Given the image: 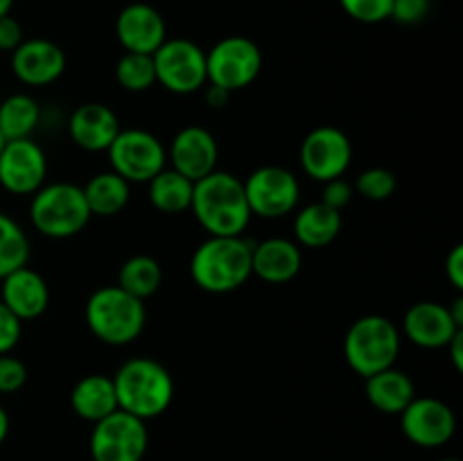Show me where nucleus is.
<instances>
[{
  "label": "nucleus",
  "mask_w": 463,
  "mask_h": 461,
  "mask_svg": "<svg viewBox=\"0 0 463 461\" xmlns=\"http://www.w3.org/2000/svg\"><path fill=\"white\" fill-rule=\"evenodd\" d=\"M190 211L208 235H242L251 221L244 183L231 172L215 170L194 181Z\"/></svg>",
  "instance_id": "nucleus-1"
},
{
  "label": "nucleus",
  "mask_w": 463,
  "mask_h": 461,
  "mask_svg": "<svg viewBox=\"0 0 463 461\" xmlns=\"http://www.w3.org/2000/svg\"><path fill=\"white\" fill-rule=\"evenodd\" d=\"M251 247L242 235H211L194 249L190 276L203 292H233L251 276Z\"/></svg>",
  "instance_id": "nucleus-2"
},
{
  "label": "nucleus",
  "mask_w": 463,
  "mask_h": 461,
  "mask_svg": "<svg viewBox=\"0 0 463 461\" xmlns=\"http://www.w3.org/2000/svg\"><path fill=\"white\" fill-rule=\"evenodd\" d=\"M118 409L140 420L156 419L175 400V380L163 364L149 357L125 362L113 375Z\"/></svg>",
  "instance_id": "nucleus-3"
},
{
  "label": "nucleus",
  "mask_w": 463,
  "mask_h": 461,
  "mask_svg": "<svg viewBox=\"0 0 463 461\" xmlns=\"http://www.w3.org/2000/svg\"><path fill=\"white\" fill-rule=\"evenodd\" d=\"M84 316L90 333L111 346H125L138 339L147 321L143 301L127 294L118 285L95 289L86 303Z\"/></svg>",
  "instance_id": "nucleus-4"
},
{
  "label": "nucleus",
  "mask_w": 463,
  "mask_h": 461,
  "mask_svg": "<svg viewBox=\"0 0 463 461\" xmlns=\"http://www.w3.org/2000/svg\"><path fill=\"white\" fill-rule=\"evenodd\" d=\"M90 217L84 190L75 183L41 185L32 194L30 220L41 235L54 240L72 238L86 229Z\"/></svg>",
  "instance_id": "nucleus-5"
},
{
  "label": "nucleus",
  "mask_w": 463,
  "mask_h": 461,
  "mask_svg": "<svg viewBox=\"0 0 463 461\" xmlns=\"http://www.w3.org/2000/svg\"><path fill=\"white\" fill-rule=\"evenodd\" d=\"M398 353H401V333L387 316H362L348 328L344 339V357L362 378L392 369L398 360Z\"/></svg>",
  "instance_id": "nucleus-6"
},
{
  "label": "nucleus",
  "mask_w": 463,
  "mask_h": 461,
  "mask_svg": "<svg viewBox=\"0 0 463 461\" xmlns=\"http://www.w3.org/2000/svg\"><path fill=\"white\" fill-rule=\"evenodd\" d=\"M262 71V52L247 36H226L206 52V84L242 90L256 81Z\"/></svg>",
  "instance_id": "nucleus-7"
},
{
  "label": "nucleus",
  "mask_w": 463,
  "mask_h": 461,
  "mask_svg": "<svg viewBox=\"0 0 463 461\" xmlns=\"http://www.w3.org/2000/svg\"><path fill=\"white\" fill-rule=\"evenodd\" d=\"M107 152L113 172L127 183H147L167 161L161 140L145 129H120Z\"/></svg>",
  "instance_id": "nucleus-8"
},
{
  "label": "nucleus",
  "mask_w": 463,
  "mask_h": 461,
  "mask_svg": "<svg viewBox=\"0 0 463 461\" xmlns=\"http://www.w3.org/2000/svg\"><path fill=\"white\" fill-rule=\"evenodd\" d=\"M147 441L145 420L116 409L93 423L90 456L93 461H140L147 452Z\"/></svg>",
  "instance_id": "nucleus-9"
},
{
  "label": "nucleus",
  "mask_w": 463,
  "mask_h": 461,
  "mask_svg": "<svg viewBox=\"0 0 463 461\" xmlns=\"http://www.w3.org/2000/svg\"><path fill=\"white\" fill-rule=\"evenodd\" d=\"M156 84L176 95H188L206 86V52L188 39L163 41L152 54Z\"/></svg>",
  "instance_id": "nucleus-10"
},
{
  "label": "nucleus",
  "mask_w": 463,
  "mask_h": 461,
  "mask_svg": "<svg viewBox=\"0 0 463 461\" xmlns=\"http://www.w3.org/2000/svg\"><path fill=\"white\" fill-rule=\"evenodd\" d=\"M242 183L251 215L279 220V217L288 215V212H292L298 206L301 185H298L294 172L285 170V167H258Z\"/></svg>",
  "instance_id": "nucleus-11"
},
{
  "label": "nucleus",
  "mask_w": 463,
  "mask_h": 461,
  "mask_svg": "<svg viewBox=\"0 0 463 461\" xmlns=\"http://www.w3.org/2000/svg\"><path fill=\"white\" fill-rule=\"evenodd\" d=\"M353 161V145L337 127H317L301 145V165L310 179H339Z\"/></svg>",
  "instance_id": "nucleus-12"
},
{
  "label": "nucleus",
  "mask_w": 463,
  "mask_h": 461,
  "mask_svg": "<svg viewBox=\"0 0 463 461\" xmlns=\"http://www.w3.org/2000/svg\"><path fill=\"white\" fill-rule=\"evenodd\" d=\"M48 158L30 138L7 140L0 152V185L12 194H34L45 185Z\"/></svg>",
  "instance_id": "nucleus-13"
},
{
  "label": "nucleus",
  "mask_w": 463,
  "mask_h": 461,
  "mask_svg": "<svg viewBox=\"0 0 463 461\" xmlns=\"http://www.w3.org/2000/svg\"><path fill=\"white\" fill-rule=\"evenodd\" d=\"M402 434L420 447L446 446L457 429L455 411L439 398H414L401 411Z\"/></svg>",
  "instance_id": "nucleus-14"
},
{
  "label": "nucleus",
  "mask_w": 463,
  "mask_h": 461,
  "mask_svg": "<svg viewBox=\"0 0 463 461\" xmlns=\"http://www.w3.org/2000/svg\"><path fill=\"white\" fill-rule=\"evenodd\" d=\"M167 158L172 161V170H176L194 183V181L203 179L217 170L220 147H217V140L211 131L190 125L175 136Z\"/></svg>",
  "instance_id": "nucleus-15"
},
{
  "label": "nucleus",
  "mask_w": 463,
  "mask_h": 461,
  "mask_svg": "<svg viewBox=\"0 0 463 461\" xmlns=\"http://www.w3.org/2000/svg\"><path fill=\"white\" fill-rule=\"evenodd\" d=\"M12 71L23 84L48 86L66 71V54L48 39L23 41L12 52Z\"/></svg>",
  "instance_id": "nucleus-16"
},
{
  "label": "nucleus",
  "mask_w": 463,
  "mask_h": 461,
  "mask_svg": "<svg viewBox=\"0 0 463 461\" xmlns=\"http://www.w3.org/2000/svg\"><path fill=\"white\" fill-rule=\"evenodd\" d=\"M116 36L125 52L154 54L165 41V21L152 5H127L118 14Z\"/></svg>",
  "instance_id": "nucleus-17"
},
{
  "label": "nucleus",
  "mask_w": 463,
  "mask_h": 461,
  "mask_svg": "<svg viewBox=\"0 0 463 461\" xmlns=\"http://www.w3.org/2000/svg\"><path fill=\"white\" fill-rule=\"evenodd\" d=\"M68 134L72 143L86 152H107L109 145L120 134V120L107 104H81L68 120Z\"/></svg>",
  "instance_id": "nucleus-18"
},
{
  "label": "nucleus",
  "mask_w": 463,
  "mask_h": 461,
  "mask_svg": "<svg viewBox=\"0 0 463 461\" xmlns=\"http://www.w3.org/2000/svg\"><path fill=\"white\" fill-rule=\"evenodd\" d=\"M402 328L410 342L420 348H446L461 330L452 319L450 310L434 301H420L411 306L402 321Z\"/></svg>",
  "instance_id": "nucleus-19"
},
{
  "label": "nucleus",
  "mask_w": 463,
  "mask_h": 461,
  "mask_svg": "<svg viewBox=\"0 0 463 461\" xmlns=\"http://www.w3.org/2000/svg\"><path fill=\"white\" fill-rule=\"evenodd\" d=\"M0 301L14 312L21 321L36 319L48 310L50 292L45 285L43 276L36 274L30 267L12 271L3 278V294Z\"/></svg>",
  "instance_id": "nucleus-20"
},
{
  "label": "nucleus",
  "mask_w": 463,
  "mask_h": 461,
  "mask_svg": "<svg viewBox=\"0 0 463 461\" xmlns=\"http://www.w3.org/2000/svg\"><path fill=\"white\" fill-rule=\"evenodd\" d=\"M301 265V249L292 240L269 238L251 247V274L267 283H288L297 278Z\"/></svg>",
  "instance_id": "nucleus-21"
},
{
  "label": "nucleus",
  "mask_w": 463,
  "mask_h": 461,
  "mask_svg": "<svg viewBox=\"0 0 463 461\" xmlns=\"http://www.w3.org/2000/svg\"><path fill=\"white\" fill-rule=\"evenodd\" d=\"M364 391L371 405L383 414H401L407 405L416 398L414 382L405 371L384 369L380 373L364 378Z\"/></svg>",
  "instance_id": "nucleus-22"
},
{
  "label": "nucleus",
  "mask_w": 463,
  "mask_h": 461,
  "mask_svg": "<svg viewBox=\"0 0 463 461\" xmlns=\"http://www.w3.org/2000/svg\"><path fill=\"white\" fill-rule=\"evenodd\" d=\"M71 405L80 419L90 420V423H98L104 416L113 414L118 409L113 378H107V375L99 373H90L86 378H81L72 387Z\"/></svg>",
  "instance_id": "nucleus-23"
},
{
  "label": "nucleus",
  "mask_w": 463,
  "mask_h": 461,
  "mask_svg": "<svg viewBox=\"0 0 463 461\" xmlns=\"http://www.w3.org/2000/svg\"><path fill=\"white\" fill-rule=\"evenodd\" d=\"M342 230V212L317 202L301 208L294 217V235L303 247H328Z\"/></svg>",
  "instance_id": "nucleus-24"
},
{
  "label": "nucleus",
  "mask_w": 463,
  "mask_h": 461,
  "mask_svg": "<svg viewBox=\"0 0 463 461\" xmlns=\"http://www.w3.org/2000/svg\"><path fill=\"white\" fill-rule=\"evenodd\" d=\"M147 185L149 202L156 211L165 212V215H179V212L190 211L194 183L172 167L170 170L163 167L152 181H147Z\"/></svg>",
  "instance_id": "nucleus-25"
},
{
  "label": "nucleus",
  "mask_w": 463,
  "mask_h": 461,
  "mask_svg": "<svg viewBox=\"0 0 463 461\" xmlns=\"http://www.w3.org/2000/svg\"><path fill=\"white\" fill-rule=\"evenodd\" d=\"M81 190H84L90 215H118L129 202V183L113 170L95 174Z\"/></svg>",
  "instance_id": "nucleus-26"
},
{
  "label": "nucleus",
  "mask_w": 463,
  "mask_h": 461,
  "mask_svg": "<svg viewBox=\"0 0 463 461\" xmlns=\"http://www.w3.org/2000/svg\"><path fill=\"white\" fill-rule=\"evenodd\" d=\"M39 104L25 93H14L0 104V134L5 140L30 138L32 131L39 125Z\"/></svg>",
  "instance_id": "nucleus-27"
},
{
  "label": "nucleus",
  "mask_w": 463,
  "mask_h": 461,
  "mask_svg": "<svg viewBox=\"0 0 463 461\" xmlns=\"http://www.w3.org/2000/svg\"><path fill=\"white\" fill-rule=\"evenodd\" d=\"M163 271L158 260H154L152 256H134L120 267V274H118V287L125 289L131 296L145 298L154 296L161 287Z\"/></svg>",
  "instance_id": "nucleus-28"
},
{
  "label": "nucleus",
  "mask_w": 463,
  "mask_h": 461,
  "mask_svg": "<svg viewBox=\"0 0 463 461\" xmlns=\"http://www.w3.org/2000/svg\"><path fill=\"white\" fill-rule=\"evenodd\" d=\"M30 260V240L12 217L0 212V280Z\"/></svg>",
  "instance_id": "nucleus-29"
},
{
  "label": "nucleus",
  "mask_w": 463,
  "mask_h": 461,
  "mask_svg": "<svg viewBox=\"0 0 463 461\" xmlns=\"http://www.w3.org/2000/svg\"><path fill=\"white\" fill-rule=\"evenodd\" d=\"M118 84L131 93H143L156 84V68L152 54L125 52L116 63Z\"/></svg>",
  "instance_id": "nucleus-30"
},
{
  "label": "nucleus",
  "mask_w": 463,
  "mask_h": 461,
  "mask_svg": "<svg viewBox=\"0 0 463 461\" xmlns=\"http://www.w3.org/2000/svg\"><path fill=\"white\" fill-rule=\"evenodd\" d=\"M355 190L369 202H384L396 193V176L387 167H371L357 176Z\"/></svg>",
  "instance_id": "nucleus-31"
},
{
  "label": "nucleus",
  "mask_w": 463,
  "mask_h": 461,
  "mask_svg": "<svg viewBox=\"0 0 463 461\" xmlns=\"http://www.w3.org/2000/svg\"><path fill=\"white\" fill-rule=\"evenodd\" d=\"M344 12L360 23H380L392 16L393 0H339Z\"/></svg>",
  "instance_id": "nucleus-32"
},
{
  "label": "nucleus",
  "mask_w": 463,
  "mask_h": 461,
  "mask_svg": "<svg viewBox=\"0 0 463 461\" xmlns=\"http://www.w3.org/2000/svg\"><path fill=\"white\" fill-rule=\"evenodd\" d=\"M27 369L12 353L0 355V393H14L25 384Z\"/></svg>",
  "instance_id": "nucleus-33"
},
{
  "label": "nucleus",
  "mask_w": 463,
  "mask_h": 461,
  "mask_svg": "<svg viewBox=\"0 0 463 461\" xmlns=\"http://www.w3.org/2000/svg\"><path fill=\"white\" fill-rule=\"evenodd\" d=\"M21 324L23 321L0 301V355L12 353V348L18 343L23 330Z\"/></svg>",
  "instance_id": "nucleus-34"
},
{
  "label": "nucleus",
  "mask_w": 463,
  "mask_h": 461,
  "mask_svg": "<svg viewBox=\"0 0 463 461\" xmlns=\"http://www.w3.org/2000/svg\"><path fill=\"white\" fill-rule=\"evenodd\" d=\"M430 12V0H393L392 3V16L393 21L402 23V25H414L420 23Z\"/></svg>",
  "instance_id": "nucleus-35"
},
{
  "label": "nucleus",
  "mask_w": 463,
  "mask_h": 461,
  "mask_svg": "<svg viewBox=\"0 0 463 461\" xmlns=\"http://www.w3.org/2000/svg\"><path fill=\"white\" fill-rule=\"evenodd\" d=\"M353 199V185L348 181H344L342 176L339 179H330L324 183V197H321V203L335 208V211L342 212L344 206H348Z\"/></svg>",
  "instance_id": "nucleus-36"
},
{
  "label": "nucleus",
  "mask_w": 463,
  "mask_h": 461,
  "mask_svg": "<svg viewBox=\"0 0 463 461\" xmlns=\"http://www.w3.org/2000/svg\"><path fill=\"white\" fill-rule=\"evenodd\" d=\"M21 43H23L21 23H18L12 14H7V16L0 18V50H3V52H14Z\"/></svg>",
  "instance_id": "nucleus-37"
},
{
  "label": "nucleus",
  "mask_w": 463,
  "mask_h": 461,
  "mask_svg": "<svg viewBox=\"0 0 463 461\" xmlns=\"http://www.w3.org/2000/svg\"><path fill=\"white\" fill-rule=\"evenodd\" d=\"M446 276L455 289H463V247L457 244L446 258Z\"/></svg>",
  "instance_id": "nucleus-38"
},
{
  "label": "nucleus",
  "mask_w": 463,
  "mask_h": 461,
  "mask_svg": "<svg viewBox=\"0 0 463 461\" xmlns=\"http://www.w3.org/2000/svg\"><path fill=\"white\" fill-rule=\"evenodd\" d=\"M229 98H231L229 90L220 89V86L206 84V102H208V107L222 108L226 102H229Z\"/></svg>",
  "instance_id": "nucleus-39"
},
{
  "label": "nucleus",
  "mask_w": 463,
  "mask_h": 461,
  "mask_svg": "<svg viewBox=\"0 0 463 461\" xmlns=\"http://www.w3.org/2000/svg\"><path fill=\"white\" fill-rule=\"evenodd\" d=\"M446 348L450 351L452 362H455V369L463 371V330H459V333L450 339V343H448Z\"/></svg>",
  "instance_id": "nucleus-40"
},
{
  "label": "nucleus",
  "mask_w": 463,
  "mask_h": 461,
  "mask_svg": "<svg viewBox=\"0 0 463 461\" xmlns=\"http://www.w3.org/2000/svg\"><path fill=\"white\" fill-rule=\"evenodd\" d=\"M448 310H450V315H452V319H455V324L461 328V325H463V298L457 296L455 298V306L448 307Z\"/></svg>",
  "instance_id": "nucleus-41"
},
{
  "label": "nucleus",
  "mask_w": 463,
  "mask_h": 461,
  "mask_svg": "<svg viewBox=\"0 0 463 461\" xmlns=\"http://www.w3.org/2000/svg\"><path fill=\"white\" fill-rule=\"evenodd\" d=\"M7 434H9V416L7 411H5V407L0 405V443L7 438Z\"/></svg>",
  "instance_id": "nucleus-42"
},
{
  "label": "nucleus",
  "mask_w": 463,
  "mask_h": 461,
  "mask_svg": "<svg viewBox=\"0 0 463 461\" xmlns=\"http://www.w3.org/2000/svg\"><path fill=\"white\" fill-rule=\"evenodd\" d=\"M12 5H14V0H0V18L7 16V14L12 12Z\"/></svg>",
  "instance_id": "nucleus-43"
},
{
  "label": "nucleus",
  "mask_w": 463,
  "mask_h": 461,
  "mask_svg": "<svg viewBox=\"0 0 463 461\" xmlns=\"http://www.w3.org/2000/svg\"><path fill=\"white\" fill-rule=\"evenodd\" d=\"M5 143H7V140H5V136L0 134V152H3V147H5Z\"/></svg>",
  "instance_id": "nucleus-44"
},
{
  "label": "nucleus",
  "mask_w": 463,
  "mask_h": 461,
  "mask_svg": "<svg viewBox=\"0 0 463 461\" xmlns=\"http://www.w3.org/2000/svg\"><path fill=\"white\" fill-rule=\"evenodd\" d=\"M439 461H459V459H439Z\"/></svg>",
  "instance_id": "nucleus-45"
}]
</instances>
